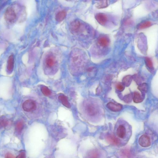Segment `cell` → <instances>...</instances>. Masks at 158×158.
<instances>
[{"label":"cell","instance_id":"obj_17","mask_svg":"<svg viewBox=\"0 0 158 158\" xmlns=\"http://www.w3.org/2000/svg\"><path fill=\"white\" fill-rule=\"evenodd\" d=\"M152 23L149 21H146L142 23L138 26V28L140 29H144L148 28L151 25Z\"/></svg>","mask_w":158,"mask_h":158},{"label":"cell","instance_id":"obj_23","mask_svg":"<svg viewBox=\"0 0 158 158\" xmlns=\"http://www.w3.org/2000/svg\"><path fill=\"white\" fill-rule=\"evenodd\" d=\"M23 127V125L21 122H19L16 125V129L18 132H21L22 131Z\"/></svg>","mask_w":158,"mask_h":158},{"label":"cell","instance_id":"obj_13","mask_svg":"<svg viewBox=\"0 0 158 158\" xmlns=\"http://www.w3.org/2000/svg\"><path fill=\"white\" fill-rule=\"evenodd\" d=\"M58 98L63 105L67 108H70V104L68 101V99H67L66 96H59Z\"/></svg>","mask_w":158,"mask_h":158},{"label":"cell","instance_id":"obj_10","mask_svg":"<svg viewBox=\"0 0 158 158\" xmlns=\"http://www.w3.org/2000/svg\"><path fill=\"white\" fill-rule=\"evenodd\" d=\"M98 42L99 45L102 47L107 46L109 45L108 39L105 37L102 36L99 38Z\"/></svg>","mask_w":158,"mask_h":158},{"label":"cell","instance_id":"obj_15","mask_svg":"<svg viewBox=\"0 0 158 158\" xmlns=\"http://www.w3.org/2000/svg\"><path fill=\"white\" fill-rule=\"evenodd\" d=\"M80 26V22L78 21H75L70 23V27L71 30L75 31L77 30Z\"/></svg>","mask_w":158,"mask_h":158},{"label":"cell","instance_id":"obj_8","mask_svg":"<svg viewBox=\"0 0 158 158\" xmlns=\"http://www.w3.org/2000/svg\"><path fill=\"white\" fill-rule=\"evenodd\" d=\"M143 96L137 92H134L133 99L134 102L136 103H140L143 101Z\"/></svg>","mask_w":158,"mask_h":158},{"label":"cell","instance_id":"obj_12","mask_svg":"<svg viewBox=\"0 0 158 158\" xmlns=\"http://www.w3.org/2000/svg\"><path fill=\"white\" fill-rule=\"evenodd\" d=\"M106 139L110 143L116 145H118L120 144L119 141L114 135H109L107 137Z\"/></svg>","mask_w":158,"mask_h":158},{"label":"cell","instance_id":"obj_20","mask_svg":"<svg viewBox=\"0 0 158 158\" xmlns=\"http://www.w3.org/2000/svg\"><path fill=\"white\" fill-rule=\"evenodd\" d=\"M41 90L42 93L46 96H49L51 94V92L50 90L46 86L42 87Z\"/></svg>","mask_w":158,"mask_h":158},{"label":"cell","instance_id":"obj_3","mask_svg":"<svg viewBox=\"0 0 158 158\" xmlns=\"http://www.w3.org/2000/svg\"><path fill=\"white\" fill-rule=\"evenodd\" d=\"M23 108L25 111L30 112L33 111L36 108L35 102L32 100H27L23 102Z\"/></svg>","mask_w":158,"mask_h":158},{"label":"cell","instance_id":"obj_24","mask_svg":"<svg viewBox=\"0 0 158 158\" xmlns=\"http://www.w3.org/2000/svg\"><path fill=\"white\" fill-rule=\"evenodd\" d=\"M117 89L120 92L123 91L125 88V86L123 84L118 83L116 85Z\"/></svg>","mask_w":158,"mask_h":158},{"label":"cell","instance_id":"obj_26","mask_svg":"<svg viewBox=\"0 0 158 158\" xmlns=\"http://www.w3.org/2000/svg\"><path fill=\"white\" fill-rule=\"evenodd\" d=\"M132 96L131 94H128L124 97V101L126 102H129L131 101Z\"/></svg>","mask_w":158,"mask_h":158},{"label":"cell","instance_id":"obj_9","mask_svg":"<svg viewBox=\"0 0 158 158\" xmlns=\"http://www.w3.org/2000/svg\"><path fill=\"white\" fill-rule=\"evenodd\" d=\"M14 66V57L13 55H11L7 62V69L9 72L13 71Z\"/></svg>","mask_w":158,"mask_h":158},{"label":"cell","instance_id":"obj_25","mask_svg":"<svg viewBox=\"0 0 158 158\" xmlns=\"http://www.w3.org/2000/svg\"><path fill=\"white\" fill-rule=\"evenodd\" d=\"M8 124V122L6 120L3 119L0 121V126L2 127H5Z\"/></svg>","mask_w":158,"mask_h":158},{"label":"cell","instance_id":"obj_2","mask_svg":"<svg viewBox=\"0 0 158 158\" xmlns=\"http://www.w3.org/2000/svg\"><path fill=\"white\" fill-rule=\"evenodd\" d=\"M5 17L7 22L11 23L14 21L17 15L13 8L10 7L7 8L5 12Z\"/></svg>","mask_w":158,"mask_h":158},{"label":"cell","instance_id":"obj_21","mask_svg":"<svg viewBox=\"0 0 158 158\" xmlns=\"http://www.w3.org/2000/svg\"><path fill=\"white\" fill-rule=\"evenodd\" d=\"M98 153L97 151H93L89 154L88 158H99V154Z\"/></svg>","mask_w":158,"mask_h":158},{"label":"cell","instance_id":"obj_5","mask_svg":"<svg viewBox=\"0 0 158 158\" xmlns=\"http://www.w3.org/2000/svg\"><path fill=\"white\" fill-rule=\"evenodd\" d=\"M86 110L89 115L92 116L97 115L99 112L98 106L93 104H90L87 106Z\"/></svg>","mask_w":158,"mask_h":158},{"label":"cell","instance_id":"obj_11","mask_svg":"<svg viewBox=\"0 0 158 158\" xmlns=\"http://www.w3.org/2000/svg\"><path fill=\"white\" fill-rule=\"evenodd\" d=\"M133 79L132 76L130 75H128L123 78L122 80V84L125 86H129L131 84Z\"/></svg>","mask_w":158,"mask_h":158},{"label":"cell","instance_id":"obj_14","mask_svg":"<svg viewBox=\"0 0 158 158\" xmlns=\"http://www.w3.org/2000/svg\"><path fill=\"white\" fill-rule=\"evenodd\" d=\"M66 15V13L65 11H62L59 12L56 15V19L58 22L62 21L65 18Z\"/></svg>","mask_w":158,"mask_h":158},{"label":"cell","instance_id":"obj_6","mask_svg":"<svg viewBox=\"0 0 158 158\" xmlns=\"http://www.w3.org/2000/svg\"><path fill=\"white\" fill-rule=\"evenodd\" d=\"M106 107L113 112H120L123 108V106L121 104L111 102H108L106 104Z\"/></svg>","mask_w":158,"mask_h":158},{"label":"cell","instance_id":"obj_18","mask_svg":"<svg viewBox=\"0 0 158 158\" xmlns=\"http://www.w3.org/2000/svg\"><path fill=\"white\" fill-rule=\"evenodd\" d=\"M46 64L50 67H52L54 65L55 60L52 56H49L46 58Z\"/></svg>","mask_w":158,"mask_h":158},{"label":"cell","instance_id":"obj_7","mask_svg":"<svg viewBox=\"0 0 158 158\" xmlns=\"http://www.w3.org/2000/svg\"><path fill=\"white\" fill-rule=\"evenodd\" d=\"M96 18L98 22L102 25H104L108 20L107 17L103 13L97 14L96 15Z\"/></svg>","mask_w":158,"mask_h":158},{"label":"cell","instance_id":"obj_4","mask_svg":"<svg viewBox=\"0 0 158 158\" xmlns=\"http://www.w3.org/2000/svg\"><path fill=\"white\" fill-rule=\"evenodd\" d=\"M138 143L142 147H149L151 145V138L147 135L144 134L139 138Z\"/></svg>","mask_w":158,"mask_h":158},{"label":"cell","instance_id":"obj_19","mask_svg":"<svg viewBox=\"0 0 158 158\" xmlns=\"http://www.w3.org/2000/svg\"><path fill=\"white\" fill-rule=\"evenodd\" d=\"M108 5V1H101L97 3L96 7L99 9H103L106 8Z\"/></svg>","mask_w":158,"mask_h":158},{"label":"cell","instance_id":"obj_16","mask_svg":"<svg viewBox=\"0 0 158 158\" xmlns=\"http://www.w3.org/2000/svg\"><path fill=\"white\" fill-rule=\"evenodd\" d=\"M138 89L141 92L143 96L145 93H147L148 90V85L147 84L144 83L138 86Z\"/></svg>","mask_w":158,"mask_h":158},{"label":"cell","instance_id":"obj_1","mask_svg":"<svg viewBox=\"0 0 158 158\" xmlns=\"http://www.w3.org/2000/svg\"><path fill=\"white\" fill-rule=\"evenodd\" d=\"M114 136L119 141L120 144L126 143L131 136L132 131L129 124L125 122L118 123L114 129Z\"/></svg>","mask_w":158,"mask_h":158},{"label":"cell","instance_id":"obj_27","mask_svg":"<svg viewBox=\"0 0 158 158\" xmlns=\"http://www.w3.org/2000/svg\"><path fill=\"white\" fill-rule=\"evenodd\" d=\"M25 153L24 151H22L16 158H26Z\"/></svg>","mask_w":158,"mask_h":158},{"label":"cell","instance_id":"obj_28","mask_svg":"<svg viewBox=\"0 0 158 158\" xmlns=\"http://www.w3.org/2000/svg\"><path fill=\"white\" fill-rule=\"evenodd\" d=\"M5 158H15L14 156L10 153H7L5 156Z\"/></svg>","mask_w":158,"mask_h":158},{"label":"cell","instance_id":"obj_22","mask_svg":"<svg viewBox=\"0 0 158 158\" xmlns=\"http://www.w3.org/2000/svg\"><path fill=\"white\" fill-rule=\"evenodd\" d=\"M146 64L149 69L153 68V63L151 59L147 57L145 59Z\"/></svg>","mask_w":158,"mask_h":158}]
</instances>
